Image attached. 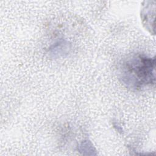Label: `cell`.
Wrapping results in <instances>:
<instances>
[{
    "label": "cell",
    "instance_id": "obj_1",
    "mask_svg": "<svg viewBox=\"0 0 156 156\" xmlns=\"http://www.w3.org/2000/svg\"><path fill=\"white\" fill-rule=\"evenodd\" d=\"M155 60L141 54H132L119 65V77L127 88L141 90L155 83Z\"/></svg>",
    "mask_w": 156,
    "mask_h": 156
},
{
    "label": "cell",
    "instance_id": "obj_2",
    "mask_svg": "<svg viewBox=\"0 0 156 156\" xmlns=\"http://www.w3.org/2000/svg\"><path fill=\"white\" fill-rule=\"evenodd\" d=\"M155 1H144L141 9V18L145 28L150 33L154 34Z\"/></svg>",
    "mask_w": 156,
    "mask_h": 156
}]
</instances>
